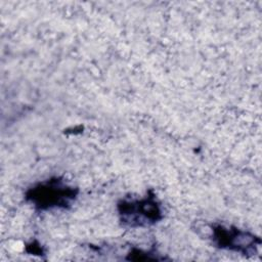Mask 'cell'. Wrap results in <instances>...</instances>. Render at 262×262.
<instances>
[{"label": "cell", "mask_w": 262, "mask_h": 262, "mask_svg": "<svg viewBox=\"0 0 262 262\" xmlns=\"http://www.w3.org/2000/svg\"><path fill=\"white\" fill-rule=\"evenodd\" d=\"M120 222L125 227H147L163 218V212L156 195L148 191L139 200H121L117 205Z\"/></svg>", "instance_id": "obj_2"}, {"label": "cell", "mask_w": 262, "mask_h": 262, "mask_svg": "<svg viewBox=\"0 0 262 262\" xmlns=\"http://www.w3.org/2000/svg\"><path fill=\"white\" fill-rule=\"evenodd\" d=\"M31 248H32V250H27L29 253H33V254H42V249H41V247L39 246V245H35L34 243L33 244H31V245H29Z\"/></svg>", "instance_id": "obj_4"}, {"label": "cell", "mask_w": 262, "mask_h": 262, "mask_svg": "<svg viewBox=\"0 0 262 262\" xmlns=\"http://www.w3.org/2000/svg\"><path fill=\"white\" fill-rule=\"evenodd\" d=\"M211 238L213 244L224 250L241 253L244 256H253L257 254L261 239L255 234L230 226L212 225Z\"/></svg>", "instance_id": "obj_3"}, {"label": "cell", "mask_w": 262, "mask_h": 262, "mask_svg": "<svg viewBox=\"0 0 262 262\" xmlns=\"http://www.w3.org/2000/svg\"><path fill=\"white\" fill-rule=\"evenodd\" d=\"M78 193L79 189L62 178L51 177L30 187L25 193V200L39 211L69 209Z\"/></svg>", "instance_id": "obj_1"}]
</instances>
